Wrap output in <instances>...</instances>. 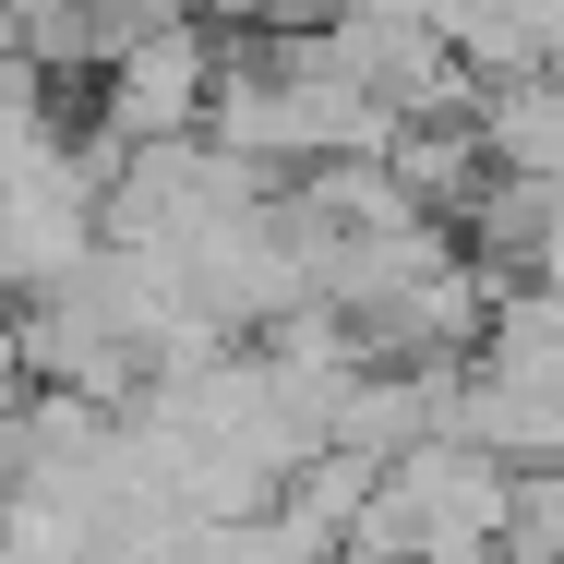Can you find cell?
<instances>
[{
  "label": "cell",
  "mask_w": 564,
  "mask_h": 564,
  "mask_svg": "<svg viewBox=\"0 0 564 564\" xmlns=\"http://www.w3.org/2000/svg\"><path fill=\"white\" fill-rule=\"evenodd\" d=\"M97 85V144H156V132H205V85H217V24L205 12H156L132 24L109 61L85 73Z\"/></svg>",
  "instance_id": "cell-1"
},
{
  "label": "cell",
  "mask_w": 564,
  "mask_h": 564,
  "mask_svg": "<svg viewBox=\"0 0 564 564\" xmlns=\"http://www.w3.org/2000/svg\"><path fill=\"white\" fill-rule=\"evenodd\" d=\"M505 553H564V456L505 480Z\"/></svg>",
  "instance_id": "cell-2"
}]
</instances>
